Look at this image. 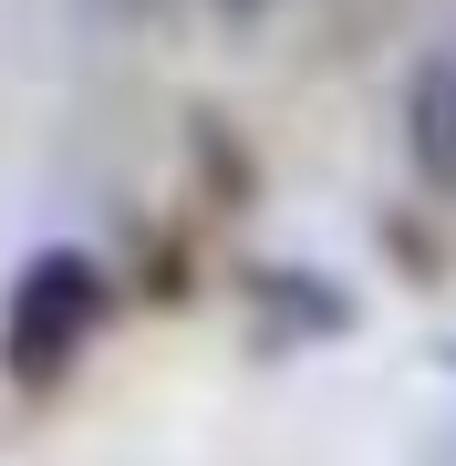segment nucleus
<instances>
[{"label": "nucleus", "mask_w": 456, "mask_h": 466, "mask_svg": "<svg viewBox=\"0 0 456 466\" xmlns=\"http://www.w3.org/2000/svg\"><path fill=\"white\" fill-rule=\"evenodd\" d=\"M104 311H115V280L94 249H32L11 269V300H0V363L21 383H63L73 352L104 332Z\"/></svg>", "instance_id": "obj_1"}, {"label": "nucleus", "mask_w": 456, "mask_h": 466, "mask_svg": "<svg viewBox=\"0 0 456 466\" xmlns=\"http://www.w3.org/2000/svg\"><path fill=\"white\" fill-rule=\"evenodd\" d=\"M321 269H249V290L270 300V311H290V321H311V332H342V300L332 290H311Z\"/></svg>", "instance_id": "obj_3"}, {"label": "nucleus", "mask_w": 456, "mask_h": 466, "mask_svg": "<svg viewBox=\"0 0 456 466\" xmlns=\"http://www.w3.org/2000/svg\"><path fill=\"white\" fill-rule=\"evenodd\" d=\"M405 156L425 187H456V42H436L405 84Z\"/></svg>", "instance_id": "obj_2"}]
</instances>
